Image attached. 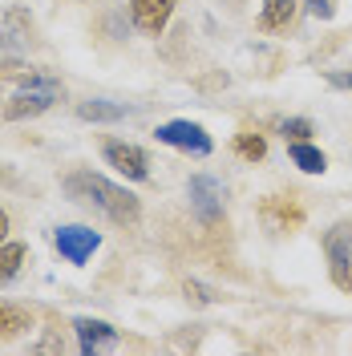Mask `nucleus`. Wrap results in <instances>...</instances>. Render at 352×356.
I'll return each instance as SVG.
<instances>
[{
  "label": "nucleus",
  "instance_id": "f257e3e1",
  "mask_svg": "<svg viewBox=\"0 0 352 356\" xmlns=\"http://www.w3.org/2000/svg\"><path fill=\"white\" fill-rule=\"evenodd\" d=\"M65 191L73 199L89 202V207H97L106 219H113L118 227H138L142 219V202L134 199L126 186H118L110 178L93 175V170H81V175H69L65 178Z\"/></svg>",
  "mask_w": 352,
  "mask_h": 356
},
{
  "label": "nucleus",
  "instance_id": "f03ea898",
  "mask_svg": "<svg viewBox=\"0 0 352 356\" xmlns=\"http://www.w3.org/2000/svg\"><path fill=\"white\" fill-rule=\"evenodd\" d=\"M65 97V89H61V81L57 77H45V73H29L21 81V89H17V97L4 106V118L8 122H24V118H37V113L53 110L57 102Z\"/></svg>",
  "mask_w": 352,
  "mask_h": 356
},
{
  "label": "nucleus",
  "instance_id": "7ed1b4c3",
  "mask_svg": "<svg viewBox=\"0 0 352 356\" xmlns=\"http://www.w3.org/2000/svg\"><path fill=\"white\" fill-rule=\"evenodd\" d=\"M158 142H166V146H175V150H186V154L195 158H207L215 150V142H211V134L202 130L198 122H162L154 130Z\"/></svg>",
  "mask_w": 352,
  "mask_h": 356
},
{
  "label": "nucleus",
  "instance_id": "20e7f679",
  "mask_svg": "<svg viewBox=\"0 0 352 356\" xmlns=\"http://www.w3.org/2000/svg\"><path fill=\"white\" fill-rule=\"evenodd\" d=\"M53 243H57V251H61V259L81 267L86 259H93V251L102 247V235H97L93 227L69 222V227H57V231H53Z\"/></svg>",
  "mask_w": 352,
  "mask_h": 356
},
{
  "label": "nucleus",
  "instance_id": "39448f33",
  "mask_svg": "<svg viewBox=\"0 0 352 356\" xmlns=\"http://www.w3.org/2000/svg\"><path fill=\"white\" fill-rule=\"evenodd\" d=\"M186 195H191V211L198 215V222H207V227H215L223 219V182L211 175H195L191 178V186H186Z\"/></svg>",
  "mask_w": 352,
  "mask_h": 356
},
{
  "label": "nucleus",
  "instance_id": "423d86ee",
  "mask_svg": "<svg viewBox=\"0 0 352 356\" xmlns=\"http://www.w3.org/2000/svg\"><path fill=\"white\" fill-rule=\"evenodd\" d=\"M73 332H77V348H81V356H97V353L118 348V328H110L106 320L77 316V320H73Z\"/></svg>",
  "mask_w": 352,
  "mask_h": 356
},
{
  "label": "nucleus",
  "instance_id": "0eeeda50",
  "mask_svg": "<svg viewBox=\"0 0 352 356\" xmlns=\"http://www.w3.org/2000/svg\"><path fill=\"white\" fill-rule=\"evenodd\" d=\"M106 162H110L118 175L134 178V182H146L150 178V162H146V154L134 146V142H106Z\"/></svg>",
  "mask_w": 352,
  "mask_h": 356
},
{
  "label": "nucleus",
  "instance_id": "6e6552de",
  "mask_svg": "<svg viewBox=\"0 0 352 356\" xmlns=\"http://www.w3.org/2000/svg\"><path fill=\"white\" fill-rule=\"evenodd\" d=\"M324 251H328V264H332V280L344 288L349 284V264H352V227L340 222L324 235Z\"/></svg>",
  "mask_w": 352,
  "mask_h": 356
},
{
  "label": "nucleus",
  "instance_id": "1a4fd4ad",
  "mask_svg": "<svg viewBox=\"0 0 352 356\" xmlns=\"http://www.w3.org/2000/svg\"><path fill=\"white\" fill-rule=\"evenodd\" d=\"M175 4L178 0H130V17L142 33L158 37V33L170 24V17H175Z\"/></svg>",
  "mask_w": 352,
  "mask_h": 356
},
{
  "label": "nucleus",
  "instance_id": "9d476101",
  "mask_svg": "<svg viewBox=\"0 0 352 356\" xmlns=\"http://www.w3.org/2000/svg\"><path fill=\"white\" fill-rule=\"evenodd\" d=\"M259 219H264L267 231H296L300 222H304V211L296 207V202L280 199V195H271V199L259 202Z\"/></svg>",
  "mask_w": 352,
  "mask_h": 356
},
{
  "label": "nucleus",
  "instance_id": "9b49d317",
  "mask_svg": "<svg viewBox=\"0 0 352 356\" xmlns=\"http://www.w3.org/2000/svg\"><path fill=\"white\" fill-rule=\"evenodd\" d=\"M134 106H122V102H102V97H89L77 106V118L81 122H122V118H130Z\"/></svg>",
  "mask_w": 352,
  "mask_h": 356
},
{
  "label": "nucleus",
  "instance_id": "f8f14e48",
  "mask_svg": "<svg viewBox=\"0 0 352 356\" xmlns=\"http://www.w3.org/2000/svg\"><path fill=\"white\" fill-rule=\"evenodd\" d=\"M287 154H291V162H296L304 175H324V170H328V158L320 154L316 146H308V138H304V142H291Z\"/></svg>",
  "mask_w": 352,
  "mask_h": 356
},
{
  "label": "nucleus",
  "instance_id": "ddd939ff",
  "mask_svg": "<svg viewBox=\"0 0 352 356\" xmlns=\"http://www.w3.org/2000/svg\"><path fill=\"white\" fill-rule=\"evenodd\" d=\"M296 4L300 0H264V17H259V24L264 29H287V24L296 21Z\"/></svg>",
  "mask_w": 352,
  "mask_h": 356
},
{
  "label": "nucleus",
  "instance_id": "4468645a",
  "mask_svg": "<svg viewBox=\"0 0 352 356\" xmlns=\"http://www.w3.org/2000/svg\"><path fill=\"white\" fill-rule=\"evenodd\" d=\"M24 328H33V316L17 304H0V336H21Z\"/></svg>",
  "mask_w": 352,
  "mask_h": 356
},
{
  "label": "nucleus",
  "instance_id": "2eb2a0df",
  "mask_svg": "<svg viewBox=\"0 0 352 356\" xmlns=\"http://www.w3.org/2000/svg\"><path fill=\"white\" fill-rule=\"evenodd\" d=\"M24 259H29V247L24 243H4L0 247V284H8V280L21 271Z\"/></svg>",
  "mask_w": 352,
  "mask_h": 356
},
{
  "label": "nucleus",
  "instance_id": "dca6fc26",
  "mask_svg": "<svg viewBox=\"0 0 352 356\" xmlns=\"http://www.w3.org/2000/svg\"><path fill=\"white\" fill-rule=\"evenodd\" d=\"M235 150H239L247 162H259V158L267 154V142L259 134H239V138H235Z\"/></svg>",
  "mask_w": 352,
  "mask_h": 356
},
{
  "label": "nucleus",
  "instance_id": "f3484780",
  "mask_svg": "<svg viewBox=\"0 0 352 356\" xmlns=\"http://www.w3.org/2000/svg\"><path fill=\"white\" fill-rule=\"evenodd\" d=\"M280 134H284L287 142H304L312 134V122L308 118H287V122H280Z\"/></svg>",
  "mask_w": 352,
  "mask_h": 356
},
{
  "label": "nucleus",
  "instance_id": "a211bd4d",
  "mask_svg": "<svg viewBox=\"0 0 352 356\" xmlns=\"http://www.w3.org/2000/svg\"><path fill=\"white\" fill-rule=\"evenodd\" d=\"M304 8H308L316 21H332L336 17V4L332 0H304Z\"/></svg>",
  "mask_w": 352,
  "mask_h": 356
},
{
  "label": "nucleus",
  "instance_id": "6ab92c4d",
  "mask_svg": "<svg viewBox=\"0 0 352 356\" xmlns=\"http://www.w3.org/2000/svg\"><path fill=\"white\" fill-rule=\"evenodd\" d=\"M186 300H195V304H215V291L195 284V280H186Z\"/></svg>",
  "mask_w": 352,
  "mask_h": 356
},
{
  "label": "nucleus",
  "instance_id": "aec40b11",
  "mask_svg": "<svg viewBox=\"0 0 352 356\" xmlns=\"http://www.w3.org/2000/svg\"><path fill=\"white\" fill-rule=\"evenodd\" d=\"M13 49H21V33H13V29L0 24V53H13Z\"/></svg>",
  "mask_w": 352,
  "mask_h": 356
},
{
  "label": "nucleus",
  "instance_id": "412c9836",
  "mask_svg": "<svg viewBox=\"0 0 352 356\" xmlns=\"http://www.w3.org/2000/svg\"><path fill=\"white\" fill-rule=\"evenodd\" d=\"M328 81L336 89H352V73H328Z\"/></svg>",
  "mask_w": 352,
  "mask_h": 356
},
{
  "label": "nucleus",
  "instance_id": "4be33fe9",
  "mask_svg": "<svg viewBox=\"0 0 352 356\" xmlns=\"http://www.w3.org/2000/svg\"><path fill=\"white\" fill-rule=\"evenodd\" d=\"M4 235H8V215L0 211V243H4Z\"/></svg>",
  "mask_w": 352,
  "mask_h": 356
},
{
  "label": "nucleus",
  "instance_id": "5701e85b",
  "mask_svg": "<svg viewBox=\"0 0 352 356\" xmlns=\"http://www.w3.org/2000/svg\"><path fill=\"white\" fill-rule=\"evenodd\" d=\"M344 288H349V291H352V271H349V284H344Z\"/></svg>",
  "mask_w": 352,
  "mask_h": 356
}]
</instances>
